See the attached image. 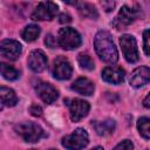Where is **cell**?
Instances as JSON below:
<instances>
[{"instance_id":"cell-22","label":"cell","mask_w":150,"mask_h":150,"mask_svg":"<svg viewBox=\"0 0 150 150\" xmlns=\"http://www.w3.org/2000/svg\"><path fill=\"white\" fill-rule=\"evenodd\" d=\"M77 61H79V64L81 66V68H83L86 70H93L95 68L94 61H93V59L88 54H84V53L79 54Z\"/></svg>"},{"instance_id":"cell-10","label":"cell","mask_w":150,"mask_h":150,"mask_svg":"<svg viewBox=\"0 0 150 150\" xmlns=\"http://www.w3.org/2000/svg\"><path fill=\"white\" fill-rule=\"evenodd\" d=\"M0 52H1V56L9 60V61H15L21 52H22V47L21 45L15 41V40H4L1 41L0 45Z\"/></svg>"},{"instance_id":"cell-13","label":"cell","mask_w":150,"mask_h":150,"mask_svg":"<svg viewBox=\"0 0 150 150\" xmlns=\"http://www.w3.org/2000/svg\"><path fill=\"white\" fill-rule=\"evenodd\" d=\"M150 81V68L145 66L137 67L130 75L129 83L134 88H139Z\"/></svg>"},{"instance_id":"cell-7","label":"cell","mask_w":150,"mask_h":150,"mask_svg":"<svg viewBox=\"0 0 150 150\" xmlns=\"http://www.w3.org/2000/svg\"><path fill=\"white\" fill-rule=\"evenodd\" d=\"M59 11V7L53 1H43L38 5V7L34 9V12L30 15L32 20H53Z\"/></svg>"},{"instance_id":"cell-27","label":"cell","mask_w":150,"mask_h":150,"mask_svg":"<svg viewBox=\"0 0 150 150\" xmlns=\"http://www.w3.org/2000/svg\"><path fill=\"white\" fill-rule=\"evenodd\" d=\"M59 21L61 23H69L71 21V16L69 14H66V13H62L59 15Z\"/></svg>"},{"instance_id":"cell-31","label":"cell","mask_w":150,"mask_h":150,"mask_svg":"<svg viewBox=\"0 0 150 150\" xmlns=\"http://www.w3.org/2000/svg\"><path fill=\"white\" fill-rule=\"evenodd\" d=\"M29 150H35V149H29Z\"/></svg>"},{"instance_id":"cell-11","label":"cell","mask_w":150,"mask_h":150,"mask_svg":"<svg viewBox=\"0 0 150 150\" xmlns=\"http://www.w3.org/2000/svg\"><path fill=\"white\" fill-rule=\"evenodd\" d=\"M35 91L39 95V97L47 104L53 103L57 97H59V93L57 90L50 84V83H46V82H40L35 86Z\"/></svg>"},{"instance_id":"cell-17","label":"cell","mask_w":150,"mask_h":150,"mask_svg":"<svg viewBox=\"0 0 150 150\" xmlns=\"http://www.w3.org/2000/svg\"><path fill=\"white\" fill-rule=\"evenodd\" d=\"M93 127L95 129V131L100 135V136H107L110 135L111 132H114L115 130V121L114 120H104V121H95L93 122Z\"/></svg>"},{"instance_id":"cell-19","label":"cell","mask_w":150,"mask_h":150,"mask_svg":"<svg viewBox=\"0 0 150 150\" xmlns=\"http://www.w3.org/2000/svg\"><path fill=\"white\" fill-rule=\"evenodd\" d=\"M39 34H40V27L38 25L32 23V25H28V26H26L23 28V30L21 33V36H22V39L25 41L32 42V41L38 39Z\"/></svg>"},{"instance_id":"cell-23","label":"cell","mask_w":150,"mask_h":150,"mask_svg":"<svg viewBox=\"0 0 150 150\" xmlns=\"http://www.w3.org/2000/svg\"><path fill=\"white\" fill-rule=\"evenodd\" d=\"M143 50L148 56H150V29L143 32Z\"/></svg>"},{"instance_id":"cell-9","label":"cell","mask_w":150,"mask_h":150,"mask_svg":"<svg viewBox=\"0 0 150 150\" xmlns=\"http://www.w3.org/2000/svg\"><path fill=\"white\" fill-rule=\"evenodd\" d=\"M69 105V115H70V120L73 122H79L81 121L83 117H86L89 112L90 105L87 101L81 100V98H74L70 101V103H68Z\"/></svg>"},{"instance_id":"cell-25","label":"cell","mask_w":150,"mask_h":150,"mask_svg":"<svg viewBox=\"0 0 150 150\" xmlns=\"http://www.w3.org/2000/svg\"><path fill=\"white\" fill-rule=\"evenodd\" d=\"M45 43H46L47 47H49V48H55V47L57 46L59 41H57L52 34H48V35L46 36V39H45Z\"/></svg>"},{"instance_id":"cell-8","label":"cell","mask_w":150,"mask_h":150,"mask_svg":"<svg viewBox=\"0 0 150 150\" xmlns=\"http://www.w3.org/2000/svg\"><path fill=\"white\" fill-rule=\"evenodd\" d=\"M71 73H73L71 64L66 57L59 56L54 60L53 67H52V74L55 79H57V80H68V79H70Z\"/></svg>"},{"instance_id":"cell-12","label":"cell","mask_w":150,"mask_h":150,"mask_svg":"<svg viewBox=\"0 0 150 150\" xmlns=\"http://www.w3.org/2000/svg\"><path fill=\"white\" fill-rule=\"evenodd\" d=\"M27 62H28L29 68L34 73H41L47 67V56L45 55V53L42 50L35 49V50L30 52Z\"/></svg>"},{"instance_id":"cell-3","label":"cell","mask_w":150,"mask_h":150,"mask_svg":"<svg viewBox=\"0 0 150 150\" xmlns=\"http://www.w3.org/2000/svg\"><path fill=\"white\" fill-rule=\"evenodd\" d=\"M61 143L68 150H82L89 143V135L84 129L77 128L70 135L64 136Z\"/></svg>"},{"instance_id":"cell-20","label":"cell","mask_w":150,"mask_h":150,"mask_svg":"<svg viewBox=\"0 0 150 150\" xmlns=\"http://www.w3.org/2000/svg\"><path fill=\"white\" fill-rule=\"evenodd\" d=\"M137 129L139 131V135L146 139H150V118L148 117H141L137 121Z\"/></svg>"},{"instance_id":"cell-24","label":"cell","mask_w":150,"mask_h":150,"mask_svg":"<svg viewBox=\"0 0 150 150\" xmlns=\"http://www.w3.org/2000/svg\"><path fill=\"white\" fill-rule=\"evenodd\" d=\"M114 150H134V144L129 139H124L122 142H120L115 148Z\"/></svg>"},{"instance_id":"cell-21","label":"cell","mask_w":150,"mask_h":150,"mask_svg":"<svg viewBox=\"0 0 150 150\" xmlns=\"http://www.w3.org/2000/svg\"><path fill=\"white\" fill-rule=\"evenodd\" d=\"M0 66H1V75L4 79H6L8 81H13L19 77V71L14 67H12L7 63H1Z\"/></svg>"},{"instance_id":"cell-16","label":"cell","mask_w":150,"mask_h":150,"mask_svg":"<svg viewBox=\"0 0 150 150\" xmlns=\"http://www.w3.org/2000/svg\"><path fill=\"white\" fill-rule=\"evenodd\" d=\"M0 96H1V108L4 107H14L18 103V96L15 91L7 87L0 88Z\"/></svg>"},{"instance_id":"cell-30","label":"cell","mask_w":150,"mask_h":150,"mask_svg":"<svg viewBox=\"0 0 150 150\" xmlns=\"http://www.w3.org/2000/svg\"><path fill=\"white\" fill-rule=\"evenodd\" d=\"M91 150H103V149H102L101 146H96V148H93Z\"/></svg>"},{"instance_id":"cell-28","label":"cell","mask_w":150,"mask_h":150,"mask_svg":"<svg viewBox=\"0 0 150 150\" xmlns=\"http://www.w3.org/2000/svg\"><path fill=\"white\" fill-rule=\"evenodd\" d=\"M101 5L103 6V8H104L107 12L112 11V8L115 7V2H114V1H102Z\"/></svg>"},{"instance_id":"cell-14","label":"cell","mask_w":150,"mask_h":150,"mask_svg":"<svg viewBox=\"0 0 150 150\" xmlns=\"http://www.w3.org/2000/svg\"><path fill=\"white\" fill-rule=\"evenodd\" d=\"M124 75H125L124 70L116 66H109L102 70V79L105 82L112 83V84L122 83L124 81Z\"/></svg>"},{"instance_id":"cell-1","label":"cell","mask_w":150,"mask_h":150,"mask_svg":"<svg viewBox=\"0 0 150 150\" xmlns=\"http://www.w3.org/2000/svg\"><path fill=\"white\" fill-rule=\"evenodd\" d=\"M94 46L100 59L107 63H116L118 60V52L115 47L110 33L105 30H100L94 39Z\"/></svg>"},{"instance_id":"cell-2","label":"cell","mask_w":150,"mask_h":150,"mask_svg":"<svg viewBox=\"0 0 150 150\" xmlns=\"http://www.w3.org/2000/svg\"><path fill=\"white\" fill-rule=\"evenodd\" d=\"M14 130L25 142L28 143L39 142L42 137L46 136L43 129L38 123H33V122H23L15 124Z\"/></svg>"},{"instance_id":"cell-32","label":"cell","mask_w":150,"mask_h":150,"mask_svg":"<svg viewBox=\"0 0 150 150\" xmlns=\"http://www.w3.org/2000/svg\"><path fill=\"white\" fill-rule=\"evenodd\" d=\"M49 150H55V149H49Z\"/></svg>"},{"instance_id":"cell-6","label":"cell","mask_w":150,"mask_h":150,"mask_svg":"<svg viewBox=\"0 0 150 150\" xmlns=\"http://www.w3.org/2000/svg\"><path fill=\"white\" fill-rule=\"evenodd\" d=\"M138 16V11L134 9L129 6H123L118 14L116 15V18L114 19V21L111 22V25L116 28V29H124L125 27H128L129 25H131Z\"/></svg>"},{"instance_id":"cell-5","label":"cell","mask_w":150,"mask_h":150,"mask_svg":"<svg viewBox=\"0 0 150 150\" xmlns=\"http://www.w3.org/2000/svg\"><path fill=\"white\" fill-rule=\"evenodd\" d=\"M120 45L122 48V53L124 55V59L129 63H135L138 61V49H137V42L132 35L124 34L120 38Z\"/></svg>"},{"instance_id":"cell-29","label":"cell","mask_w":150,"mask_h":150,"mask_svg":"<svg viewBox=\"0 0 150 150\" xmlns=\"http://www.w3.org/2000/svg\"><path fill=\"white\" fill-rule=\"evenodd\" d=\"M143 105L148 109H150V93L146 95V97L143 100Z\"/></svg>"},{"instance_id":"cell-4","label":"cell","mask_w":150,"mask_h":150,"mask_svg":"<svg viewBox=\"0 0 150 150\" xmlns=\"http://www.w3.org/2000/svg\"><path fill=\"white\" fill-rule=\"evenodd\" d=\"M59 45L66 50H73L81 46V35L71 27H64L59 30Z\"/></svg>"},{"instance_id":"cell-15","label":"cell","mask_w":150,"mask_h":150,"mask_svg":"<svg viewBox=\"0 0 150 150\" xmlns=\"http://www.w3.org/2000/svg\"><path fill=\"white\" fill-rule=\"evenodd\" d=\"M71 90L81 94V95H86V96H90L94 90H95V86L94 83L87 79V77H80L76 81H74L71 83Z\"/></svg>"},{"instance_id":"cell-26","label":"cell","mask_w":150,"mask_h":150,"mask_svg":"<svg viewBox=\"0 0 150 150\" xmlns=\"http://www.w3.org/2000/svg\"><path fill=\"white\" fill-rule=\"evenodd\" d=\"M29 112H30V115H33L35 117H40V116H42V108L38 104H32L29 107Z\"/></svg>"},{"instance_id":"cell-18","label":"cell","mask_w":150,"mask_h":150,"mask_svg":"<svg viewBox=\"0 0 150 150\" xmlns=\"http://www.w3.org/2000/svg\"><path fill=\"white\" fill-rule=\"evenodd\" d=\"M77 11L83 18H90V19H96L98 16L97 9L88 2H81L77 5Z\"/></svg>"}]
</instances>
